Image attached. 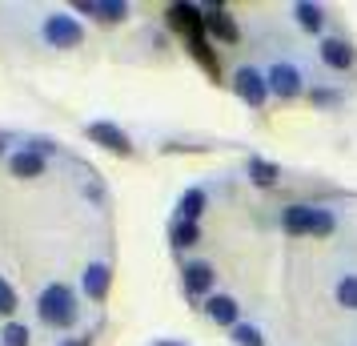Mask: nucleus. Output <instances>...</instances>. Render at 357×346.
<instances>
[{
	"label": "nucleus",
	"mask_w": 357,
	"mask_h": 346,
	"mask_svg": "<svg viewBox=\"0 0 357 346\" xmlns=\"http://www.w3.org/2000/svg\"><path fill=\"white\" fill-rule=\"evenodd\" d=\"M36 314H40V322H49V326L56 330H68L73 322H77V294L68 290L65 282H49L45 290H40V298H36Z\"/></svg>",
	"instance_id": "f257e3e1"
},
{
	"label": "nucleus",
	"mask_w": 357,
	"mask_h": 346,
	"mask_svg": "<svg viewBox=\"0 0 357 346\" xmlns=\"http://www.w3.org/2000/svg\"><path fill=\"white\" fill-rule=\"evenodd\" d=\"M281 226L289 233H329L333 230V214L329 210H317V206H289L285 214H281Z\"/></svg>",
	"instance_id": "f03ea898"
},
{
	"label": "nucleus",
	"mask_w": 357,
	"mask_h": 346,
	"mask_svg": "<svg viewBox=\"0 0 357 346\" xmlns=\"http://www.w3.org/2000/svg\"><path fill=\"white\" fill-rule=\"evenodd\" d=\"M40 33H45V41H49L52 49H77V45L84 41L81 20H77V17H65V13H52V17H45Z\"/></svg>",
	"instance_id": "7ed1b4c3"
},
{
	"label": "nucleus",
	"mask_w": 357,
	"mask_h": 346,
	"mask_svg": "<svg viewBox=\"0 0 357 346\" xmlns=\"http://www.w3.org/2000/svg\"><path fill=\"white\" fill-rule=\"evenodd\" d=\"M233 93L249 105V109H261L265 97H269V81H265V73H257L253 65H245L233 73Z\"/></svg>",
	"instance_id": "20e7f679"
},
{
	"label": "nucleus",
	"mask_w": 357,
	"mask_h": 346,
	"mask_svg": "<svg viewBox=\"0 0 357 346\" xmlns=\"http://www.w3.org/2000/svg\"><path fill=\"white\" fill-rule=\"evenodd\" d=\"M84 133H89V141H97V145L109 149V153H121V157L132 153L129 133L121 129V125H113V121H93V125H84Z\"/></svg>",
	"instance_id": "39448f33"
},
{
	"label": "nucleus",
	"mask_w": 357,
	"mask_h": 346,
	"mask_svg": "<svg viewBox=\"0 0 357 346\" xmlns=\"http://www.w3.org/2000/svg\"><path fill=\"white\" fill-rule=\"evenodd\" d=\"M169 24H173L177 33H185V41L205 36V8H201V4H185V0H177V4H169Z\"/></svg>",
	"instance_id": "423d86ee"
},
{
	"label": "nucleus",
	"mask_w": 357,
	"mask_h": 346,
	"mask_svg": "<svg viewBox=\"0 0 357 346\" xmlns=\"http://www.w3.org/2000/svg\"><path fill=\"white\" fill-rule=\"evenodd\" d=\"M265 81H269V93H277L281 101H293L297 93H301V73H297L293 65H285V61L269 69Z\"/></svg>",
	"instance_id": "0eeeda50"
},
{
	"label": "nucleus",
	"mask_w": 357,
	"mask_h": 346,
	"mask_svg": "<svg viewBox=\"0 0 357 346\" xmlns=\"http://www.w3.org/2000/svg\"><path fill=\"white\" fill-rule=\"evenodd\" d=\"M205 33L213 36V41H225V45H237V24H233V17H229L221 4H209L205 8Z\"/></svg>",
	"instance_id": "6e6552de"
},
{
	"label": "nucleus",
	"mask_w": 357,
	"mask_h": 346,
	"mask_svg": "<svg viewBox=\"0 0 357 346\" xmlns=\"http://www.w3.org/2000/svg\"><path fill=\"white\" fill-rule=\"evenodd\" d=\"M77 13L97 17V20H105V24H116V20L129 17V4H125V0H81V4H77Z\"/></svg>",
	"instance_id": "1a4fd4ad"
},
{
	"label": "nucleus",
	"mask_w": 357,
	"mask_h": 346,
	"mask_svg": "<svg viewBox=\"0 0 357 346\" xmlns=\"http://www.w3.org/2000/svg\"><path fill=\"white\" fill-rule=\"evenodd\" d=\"M213 266L209 262H189L185 270H181V282H185V294H193V298H201V294H209L213 290Z\"/></svg>",
	"instance_id": "9d476101"
},
{
	"label": "nucleus",
	"mask_w": 357,
	"mask_h": 346,
	"mask_svg": "<svg viewBox=\"0 0 357 346\" xmlns=\"http://www.w3.org/2000/svg\"><path fill=\"white\" fill-rule=\"evenodd\" d=\"M81 282H84V294L93 298V302H100V298L109 294V286H113V270H109L105 262H93L89 270H84Z\"/></svg>",
	"instance_id": "9b49d317"
},
{
	"label": "nucleus",
	"mask_w": 357,
	"mask_h": 346,
	"mask_svg": "<svg viewBox=\"0 0 357 346\" xmlns=\"http://www.w3.org/2000/svg\"><path fill=\"white\" fill-rule=\"evenodd\" d=\"M321 61L329 69L345 73V69H354V49H349L345 41H337V36H325V41H321Z\"/></svg>",
	"instance_id": "f8f14e48"
},
{
	"label": "nucleus",
	"mask_w": 357,
	"mask_h": 346,
	"mask_svg": "<svg viewBox=\"0 0 357 346\" xmlns=\"http://www.w3.org/2000/svg\"><path fill=\"white\" fill-rule=\"evenodd\" d=\"M8 169H13V178H40L45 173V157L33 153V149H17L8 157Z\"/></svg>",
	"instance_id": "ddd939ff"
},
{
	"label": "nucleus",
	"mask_w": 357,
	"mask_h": 346,
	"mask_svg": "<svg viewBox=\"0 0 357 346\" xmlns=\"http://www.w3.org/2000/svg\"><path fill=\"white\" fill-rule=\"evenodd\" d=\"M205 314H209L213 322H221V326H237V314H241V306H237L229 294H213L209 302H205Z\"/></svg>",
	"instance_id": "4468645a"
},
{
	"label": "nucleus",
	"mask_w": 357,
	"mask_h": 346,
	"mask_svg": "<svg viewBox=\"0 0 357 346\" xmlns=\"http://www.w3.org/2000/svg\"><path fill=\"white\" fill-rule=\"evenodd\" d=\"M277 178H281V165H277V161H265V157H249V182H253V185L269 189V185H277Z\"/></svg>",
	"instance_id": "2eb2a0df"
},
{
	"label": "nucleus",
	"mask_w": 357,
	"mask_h": 346,
	"mask_svg": "<svg viewBox=\"0 0 357 346\" xmlns=\"http://www.w3.org/2000/svg\"><path fill=\"white\" fill-rule=\"evenodd\" d=\"M189 52H193V61H197L201 69H205V73H209L213 81L221 77V65H217V52L209 49V41H205V36H193V41H189Z\"/></svg>",
	"instance_id": "dca6fc26"
},
{
	"label": "nucleus",
	"mask_w": 357,
	"mask_h": 346,
	"mask_svg": "<svg viewBox=\"0 0 357 346\" xmlns=\"http://www.w3.org/2000/svg\"><path fill=\"white\" fill-rule=\"evenodd\" d=\"M293 17H297V24H301L305 33H321V24H325L321 4H309V0H297V4H293Z\"/></svg>",
	"instance_id": "f3484780"
},
{
	"label": "nucleus",
	"mask_w": 357,
	"mask_h": 346,
	"mask_svg": "<svg viewBox=\"0 0 357 346\" xmlns=\"http://www.w3.org/2000/svg\"><path fill=\"white\" fill-rule=\"evenodd\" d=\"M205 214V189H185L181 194V201H177V217L181 222H197V217Z\"/></svg>",
	"instance_id": "a211bd4d"
},
{
	"label": "nucleus",
	"mask_w": 357,
	"mask_h": 346,
	"mask_svg": "<svg viewBox=\"0 0 357 346\" xmlns=\"http://www.w3.org/2000/svg\"><path fill=\"white\" fill-rule=\"evenodd\" d=\"M169 238H173V246L177 250H189V246H197V242H201V226H197V222H173V226H169Z\"/></svg>",
	"instance_id": "6ab92c4d"
},
{
	"label": "nucleus",
	"mask_w": 357,
	"mask_h": 346,
	"mask_svg": "<svg viewBox=\"0 0 357 346\" xmlns=\"http://www.w3.org/2000/svg\"><path fill=\"white\" fill-rule=\"evenodd\" d=\"M29 326L24 322H4V330H0V346H29Z\"/></svg>",
	"instance_id": "aec40b11"
},
{
	"label": "nucleus",
	"mask_w": 357,
	"mask_h": 346,
	"mask_svg": "<svg viewBox=\"0 0 357 346\" xmlns=\"http://www.w3.org/2000/svg\"><path fill=\"white\" fill-rule=\"evenodd\" d=\"M337 306L357 310V274H345V278L337 282Z\"/></svg>",
	"instance_id": "412c9836"
},
{
	"label": "nucleus",
	"mask_w": 357,
	"mask_h": 346,
	"mask_svg": "<svg viewBox=\"0 0 357 346\" xmlns=\"http://www.w3.org/2000/svg\"><path fill=\"white\" fill-rule=\"evenodd\" d=\"M233 343L237 346H265V338H261L257 326H249V322H237L233 326Z\"/></svg>",
	"instance_id": "4be33fe9"
},
{
	"label": "nucleus",
	"mask_w": 357,
	"mask_h": 346,
	"mask_svg": "<svg viewBox=\"0 0 357 346\" xmlns=\"http://www.w3.org/2000/svg\"><path fill=\"white\" fill-rule=\"evenodd\" d=\"M13 310H17V290H13L8 282L0 278V314L8 318V314H13Z\"/></svg>",
	"instance_id": "5701e85b"
},
{
	"label": "nucleus",
	"mask_w": 357,
	"mask_h": 346,
	"mask_svg": "<svg viewBox=\"0 0 357 346\" xmlns=\"http://www.w3.org/2000/svg\"><path fill=\"white\" fill-rule=\"evenodd\" d=\"M313 101L317 105H337V93L333 89H313Z\"/></svg>",
	"instance_id": "b1692460"
},
{
	"label": "nucleus",
	"mask_w": 357,
	"mask_h": 346,
	"mask_svg": "<svg viewBox=\"0 0 357 346\" xmlns=\"http://www.w3.org/2000/svg\"><path fill=\"white\" fill-rule=\"evenodd\" d=\"M56 346H89V343H81V338H65V343H56Z\"/></svg>",
	"instance_id": "393cba45"
},
{
	"label": "nucleus",
	"mask_w": 357,
	"mask_h": 346,
	"mask_svg": "<svg viewBox=\"0 0 357 346\" xmlns=\"http://www.w3.org/2000/svg\"><path fill=\"white\" fill-rule=\"evenodd\" d=\"M161 346H181V343H161Z\"/></svg>",
	"instance_id": "a878e982"
},
{
	"label": "nucleus",
	"mask_w": 357,
	"mask_h": 346,
	"mask_svg": "<svg viewBox=\"0 0 357 346\" xmlns=\"http://www.w3.org/2000/svg\"><path fill=\"white\" fill-rule=\"evenodd\" d=\"M0 153H4V137H0Z\"/></svg>",
	"instance_id": "bb28decb"
}]
</instances>
